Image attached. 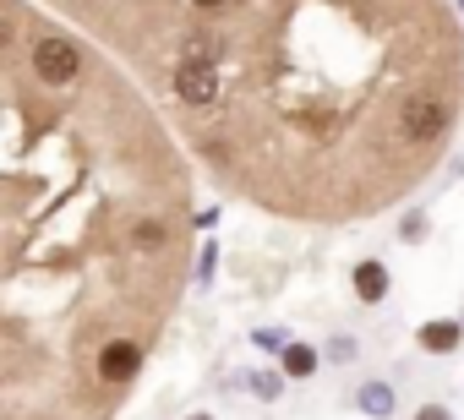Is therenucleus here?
<instances>
[{"label": "nucleus", "mask_w": 464, "mask_h": 420, "mask_svg": "<svg viewBox=\"0 0 464 420\" xmlns=\"http://www.w3.org/2000/svg\"><path fill=\"white\" fill-rule=\"evenodd\" d=\"M34 77L50 82V88L77 82V77H82V50H77L72 39H61V33H44V39L34 44Z\"/></svg>", "instance_id": "obj_1"}, {"label": "nucleus", "mask_w": 464, "mask_h": 420, "mask_svg": "<svg viewBox=\"0 0 464 420\" xmlns=\"http://www.w3.org/2000/svg\"><path fill=\"white\" fill-rule=\"evenodd\" d=\"M169 82H175V99L191 104V110H213L218 104V66L202 61V55H186Z\"/></svg>", "instance_id": "obj_2"}, {"label": "nucleus", "mask_w": 464, "mask_h": 420, "mask_svg": "<svg viewBox=\"0 0 464 420\" xmlns=\"http://www.w3.org/2000/svg\"><path fill=\"white\" fill-rule=\"evenodd\" d=\"M137 371H142V344H137V339H110V344L93 355V377H99L104 387H126Z\"/></svg>", "instance_id": "obj_3"}, {"label": "nucleus", "mask_w": 464, "mask_h": 420, "mask_svg": "<svg viewBox=\"0 0 464 420\" xmlns=\"http://www.w3.org/2000/svg\"><path fill=\"white\" fill-rule=\"evenodd\" d=\"M382 290H388V268L382 262H361L355 268V295L361 301H382Z\"/></svg>", "instance_id": "obj_4"}, {"label": "nucleus", "mask_w": 464, "mask_h": 420, "mask_svg": "<svg viewBox=\"0 0 464 420\" xmlns=\"http://www.w3.org/2000/svg\"><path fill=\"white\" fill-rule=\"evenodd\" d=\"M420 344L426 349H459V322H426L420 328Z\"/></svg>", "instance_id": "obj_5"}, {"label": "nucleus", "mask_w": 464, "mask_h": 420, "mask_svg": "<svg viewBox=\"0 0 464 420\" xmlns=\"http://www.w3.org/2000/svg\"><path fill=\"white\" fill-rule=\"evenodd\" d=\"M285 371H290V377H312V371H317V355H312L306 344H290V349H285Z\"/></svg>", "instance_id": "obj_6"}, {"label": "nucleus", "mask_w": 464, "mask_h": 420, "mask_svg": "<svg viewBox=\"0 0 464 420\" xmlns=\"http://www.w3.org/2000/svg\"><path fill=\"white\" fill-rule=\"evenodd\" d=\"M366 409H388V393L382 387H366Z\"/></svg>", "instance_id": "obj_7"}, {"label": "nucleus", "mask_w": 464, "mask_h": 420, "mask_svg": "<svg viewBox=\"0 0 464 420\" xmlns=\"http://www.w3.org/2000/svg\"><path fill=\"white\" fill-rule=\"evenodd\" d=\"M197 6H202V12H218V6H224V0H197Z\"/></svg>", "instance_id": "obj_8"}, {"label": "nucleus", "mask_w": 464, "mask_h": 420, "mask_svg": "<svg viewBox=\"0 0 464 420\" xmlns=\"http://www.w3.org/2000/svg\"><path fill=\"white\" fill-rule=\"evenodd\" d=\"M420 420H448V415H442V409H426V415H420Z\"/></svg>", "instance_id": "obj_9"}]
</instances>
